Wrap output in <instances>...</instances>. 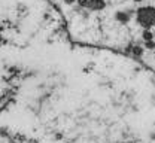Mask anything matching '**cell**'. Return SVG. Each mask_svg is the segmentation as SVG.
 I'll use <instances>...</instances> for the list:
<instances>
[{
	"label": "cell",
	"instance_id": "cell-1",
	"mask_svg": "<svg viewBox=\"0 0 155 143\" xmlns=\"http://www.w3.org/2000/svg\"><path fill=\"white\" fill-rule=\"evenodd\" d=\"M137 22L143 28H152L155 25V8L154 6H143L136 11Z\"/></svg>",
	"mask_w": 155,
	"mask_h": 143
},
{
	"label": "cell",
	"instance_id": "cell-2",
	"mask_svg": "<svg viewBox=\"0 0 155 143\" xmlns=\"http://www.w3.org/2000/svg\"><path fill=\"white\" fill-rule=\"evenodd\" d=\"M79 6L85 8V9H91V11H101L104 9L106 3L103 0H78Z\"/></svg>",
	"mask_w": 155,
	"mask_h": 143
},
{
	"label": "cell",
	"instance_id": "cell-3",
	"mask_svg": "<svg viewBox=\"0 0 155 143\" xmlns=\"http://www.w3.org/2000/svg\"><path fill=\"white\" fill-rule=\"evenodd\" d=\"M115 20L119 21L121 24H127V22L130 21V15H128V12H122V11H119V12H116L115 14Z\"/></svg>",
	"mask_w": 155,
	"mask_h": 143
},
{
	"label": "cell",
	"instance_id": "cell-4",
	"mask_svg": "<svg viewBox=\"0 0 155 143\" xmlns=\"http://www.w3.org/2000/svg\"><path fill=\"white\" fill-rule=\"evenodd\" d=\"M142 37H143V41H154V33L149 30V28H145L143 30V33H142Z\"/></svg>",
	"mask_w": 155,
	"mask_h": 143
},
{
	"label": "cell",
	"instance_id": "cell-5",
	"mask_svg": "<svg viewBox=\"0 0 155 143\" xmlns=\"http://www.w3.org/2000/svg\"><path fill=\"white\" fill-rule=\"evenodd\" d=\"M0 143H12L11 137L8 136V133H3V131H0Z\"/></svg>",
	"mask_w": 155,
	"mask_h": 143
},
{
	"label": "cell",
	"instance_id": "cell-6",
	"mask_svg": "<svg viewBox=\"0 0 155 143\" xmlns=\"http://www.w3.org/2000/svg\"><path fill=\"white\" fill-rule=\"evenodd\" d=\"M133 54L140 57V55H143V49H142L140 46H134V48H133Z\"/></svg>",
	"mask_w": 155,
	"mask_h": 143
},
{
	"label": "cell",
	"instance_id": "cell-7",
	"mask_svg": "<svg viewBox=\"0 0 155 143\" xmlns=\"http://www.w3.org/2000/svg\"><path fill=\"white\" fill-rule=\"evenodd\" d=\"M145 46H146L148 49H154V48H155L154 41H146V42H145Z\"/></svg>",
	"mask_w": 155,
	"mask_h": 143
},
{
	"label": "cell",
	"instance_id": "cell-8",
	"mask_svg": "<svg viewBox=\"0 0 155 143\" xmlns=\"http://www.w3.org/2000/svg\"><path fill=\"white\" fill-rule=\"evenodd\" d=\"M5 104H6V100H0V110H3Z\"/></svg>",
	"mask_w": 155,
	"mask_h": 143
},
{
	"label": "cell",
	"instance_id": "cell-9",
	"mask_svg": "<svg viewBox=\"0 0 155 143\" xmlns=\"http://www.w3.org/2000/svg\"><path fill=\"white\" fill-rule=\"evenodd\" d=\"M76 0H64V3H67V5H72V3H75Z\"/></svg>",
	"mask_w": 155,
	"mask_h": 143
},
{
	"label": "cell",
	"instance_id": "cell-10",
	"mask_svg": "<svg viewBox=\"0 0 155 143\" xmlns=\"http://www.w3.org/2000/svg\"><path fill=\"white\" fill-rule=\"evenodd\" d=\"M134 3H140V2H143V0H133Z\"/></svg>",
	"mask_w": 155,
	"mask_h": 143
}]
</instances>
